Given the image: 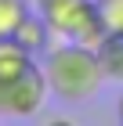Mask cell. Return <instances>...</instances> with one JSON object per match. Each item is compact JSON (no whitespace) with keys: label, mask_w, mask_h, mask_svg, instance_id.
Returning <instances> with one entry per match:
<instances>
[{"label":"cell","mask_w":123,"mask_h":126,"mask_svg":"<svg viewBox=\"0 0 123 126\" xmlns=\"http://www.w3.org/2000/svg\"><path fill=\"white\" fill-rule=\"evenodd\" d=\"M47 94H51L47 76L33 61L22 76H15L11 83H0V115L4 119H33L44 108Z\"/></svg>","instance_id":"3957f363"},{"label":"cell","mask_w":123,"mask_h":126,"mask_svg":"<svg viewBox=\"0 0 123 126\" xmlns=\"http://www.w3.org/2000/svg\"><path fill=\"white\" fill-rule=\"evenodd\" d=\"M44 76H47L51 94L58 101H65V105L91 101L105 83L94 47L91 43H76V40H65V43H58V47L47 50Z\"/></svg>","instance_id":"6da1fadb"},{"label":"cell","mask_w":123,"mask_h":126,"mask_svg":"<svg viewBox=\"0 0 123 126\" xmlns=\"http://www.w3.org/2000/svg\"><path fill=\"white\" fill-rule=\"evenodd\" d=\"M116 112H120V123H123V94H120V105H116Z\"/></svg>","instance_id":"ba28073f"},{"label":"cell","mask_w":123,"mask_h":126,"mask_svg":"<svg viewBox=\"0 0 123 126\" xmlns=\"http://www.w3.org/2000/svg\"><path fill=\"white\" fill-rule=\"evenodd\" d=\"M98 11L109 32H123V0H98Z\"/></svg>","instance_id":"52a82bcc"},{"label":"cell","mask_w":123,"mask_h":126,"mask_svg":"<svg viewBox=\"0 0 123 126\" xmlns=\"http://www.w3.org/2000/svg\"><path fill=\"white\" fill-rule=\"evenodd\" d=\"M94 54L101 65V76L112 83H123V32H105L94 43Z\"/></svg>","instance_id":"277c9868"},{"label":"cell","mask_w":123,"mask_h":126,"mask_svg":"<svg viewBox=\"0 0 123 126\" xmlns=\"http://www.w3.org/2000/svg\"><path fill=\"white\" fill-rule=\"evenodd\" d=\"M40 11H44L47 25L54 29V36L62 40H76V43L94 47L109 32L101 22V11H98V0H47V4H40Z\"/></svg>","instance_id":"7a4b0ae2"},{"label":"cell","mask_w":123,"mask_h":126,"mask_svg":"<svg viewBox=\"0 0 123 126\" xmlns=\"http://www.w3.org/2000/svg\"><path fill=\"white\" fill-rule=\"evenodd\" d=\"M51 36H54V29L47 25V18L40 15V18H33V15H25L22 18V25L15 29V40H18L22 47L29 50V54H36V50H44L51 43Z\"/></svg>","instance_id":"5b68a950"},{"label":"cell","mask_w":123,"mask_h":126,"mask_svg":"<svg viewBox=\"0 0 123 126\" xmlns=\"http://www.w3.org/2000/svg\"><path fill=\"white\" fill-rule=\"evenodd\" d=\"M25 15V0H0V36H15Z\"/></svg>","instance_id":"8992f818"}]
</instances>
